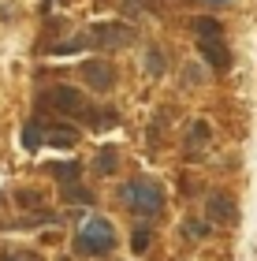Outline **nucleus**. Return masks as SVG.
<instances>
[{
	"label": "nucleus",
	"instance_id": "f257e3e1",
	"mask_svg": "<svg viewBox=\"0 0 257 261\" xmlns=\"http://www.w3.org/2000/svg\"><path fill=\"white\" fill-rule=\"evenodd\" d=\"M120 201L127 209L142 213V217H153V213H160V205H164V194H160V187H153L149 179H127L120 187Z\"/></svg>",
	"mask_w": 257,
	"mask_h": 261
},
{
	"label": "nucleus",
	"instance_id": "f03ea898",
	"mask_svg": "<svg viewBox=\"0 0 257 261\" xmlns=\"http://www.w3.org/2000/svg\"><path fill=\"white\" fill-rule=\"evenodd\" d=\"M112 246H116V228H112V220L90 217L82 228H78V239H75V250H78V254H108Z\"/></svg>",
	"mask_w": 257,
	"mask_h": 261
},
{
	"label": "nucleus",
	"instance_id": "7ed1b4c3",
	"mask_svg": "<svg viewBox=\"0 0 257 261\" xmlns=\"http://www.w3.org/2000/svg\"><path fill=\"white\" fill-rule=\"evenodd\" d=\"M86 41H93L97 49H123V45L134 41V30L123 27V22H101L86 34Z\"/></svg>",
	"mask_w": 257,
	"mask_h": 261
},
{
	"label": "nucleus",
	"instance_id": "20e7f679",
	"mask_svg": "<svg viewBox=\"0 0 257 261\" xmlns=\"http://www.w3.org/2000/svg\"><path fill=\"white\" fill-rule=\"evenodd\" d=\"M41 105H56V109L67 112V116H82L86 97H82L75 86H56V90H49V93H41Z\"/></svg>",
	"mask_w": 257,
	"mask_h": 261
},
{
	"label": "nucleus",
	"instance_id": "39448f33",
	"mask_svg": "<svg viewBox=\"0 0 257 261\" xmlns=\"http://www.w3.org/2000/svg\"><path fill=\"white\" fill-rule=\"evenodd\" d=\"M82 79H86L97 93H108V90L116 86V71H112L108 60H86V64H82Z\"/></svg>",
	"mask_w": 257,
	"mask_h": 261
},
{
	"label": "nucleus",
	"instance_id": "423d86ee",
	"mask_svg": "<svg viewBox=\"0 0 257 261\" xmlns=\"http://www.w3.org/2000/svg\"><path fill=\"white\" fill-rule=\"evenodd\" d=\"M205 217L213 220V224H231L239 213H235V201H231L227 194H213V198L205 201Z\"/></svg>",
	"mask_w": 257,
	"mask_h": 261
},
{
	"label": "nucleus",
	"instance_id": "0eeeda50",
	"mask_svg": "<svg viewBox=\"0 0 257 261\" xmlns=\"http://www.w3.org/2000/svg\"><path fill=\"white\" fill-rule=\"evenodd\" d=\"M202 56H205L216 71H227V67H231V53H227L224 38H202Z\"/></svg>",
	"mask_w": 257,
	"mask_h": 261
},
{
	"label": "nucleus",
	"instance_id": "6e6552de",
	"mask_svg": "<svg viewBox=\"0 0 257 261\" xmlns=\"http://www.w3.org/2000/svg\"><path fill=\"white\" fill-rule=\"evenodd\" d=\"M116 168H120V153H116L112 146H108V149H101L97 157H93V172H97V175H112Z\"/></svg>",
	"mask_w": 257,
	"mask_h": 261
},
{
	"label": "nucleus",
	"instance_id": "1a4fd4ad",
	"mask_svg": "<svg viewBox=\"0 0 257 261\" xmlns=\"http://www.w3.org/2000/svg\"><path fill=\"white\" fill-rule=\"evenodd\" d=\"M45 142H52V146H75V142H78V130L75 127H49V130H45Z\"/></svg>",
	"mask_w": 257,
	"mask_h": 261
},
{
	"label": "nucleus",
	"instance_id": "9d476101",
	"mask_svg": "<svg viewBox=\"0 0 257 261\" xmlns=\"http://www.w3.org/2000/svg\"><path fill=\"white\" fill-rule=\"evenodd\" d=\"M78 168H82L78 161H67V164H49V172H52L60 183H71V179H78Z\"/></svg>",
	"mask_w": 257,
	"mask_h": 261
},
{
	"label": "nucleus",
	"instance_id": "9b49d317",
	"mask_svg": "<svg viewBox=\"0 0 257 261\" xmlns=\"http://www.w3.org/2000/svg\"><path fill=\"white\" fill-rule=\"evenodd\" d=\"M164 53H160V49H149L146 53V71H149V75H153V79H160V75H164Z\"/></svg>",
	"mask_w": 257,
	"mask_h": 261
},
{
	"label": "nucleus",
	"instance_id": "f8f14e48",
	"mask_svg": "<svg viewBox=\"0 0 257 261\" xmlns=\"http://www.w3.org/2000/svg\"><path fill=\"white\" fill-rule=\"evenodd\" d=\"M45 142V127L41 123H26V130H22V146L26 149H38Z\"/></svg>",
	"mask_w": 257,
	"mask_h": 261
},
{
	"label": "nucleus",
	"instance_id": "ddd939ff",
	"mask_svg": "<svg viewBox=\"0 0 257 261\" xmlns=\"http://www.w3.org/2000/svg\"><path fill=\"white\" fill-rule=\"evenodd\" d=\"M205 142H209V123H202V120H197V123L190 127V142H186V146H190V149H202Z\"/></svg>",
	"mask_w": 257,
	"mask_h": 261
},
{
	"label": "nucleus",
	"instance_id": "4468645a",
	"mask_svg": "<svg viewBox=\"0 0 257 261\" xmlns=\"http://www.w3.org/2000/svg\"><path fill=\"white\" fill-rule=\"evenodd\" d=\"M64 198H67V201H78V205H82V201H93V194L82 191V187H78L75 179H71V183H64Z\"/></svg>",
	"mask_w": 257,
	"mask_h": 261
},
{
	"label": "nucleus",
	"instance_id": "2eb2a0df",
	"mask_svg": "<svg viewBox=\"0 0 257 261\" xmlns=\"http://www.w3.org/2000/svg\"><path fill=\"white\" fill-rule=\"evenodd\" d=\"M197 34L202 38H224V27L216 19H197Z\"/></svg>",
	"mask_w": 257,
	"mask_h": 261
},
{
	"label": "nucleus",
	"instance_id": "dca6fc26",
	"mask_svg": "<svg viewBox=\"0 0 257 261\" xmlns=\"http://www.w3.org/2000/svg\"><path fill=\"white\" fill-rule=\"evenodd\" d=\"M19 201H22V205H41V194H38V191H22Z\"/></svg>",
	"mask_w": 257,
	"mask_h": 261
},
{
	"label": "nucleus",
	"instance_id": "f3484780",
	"mask_svg": "<svg viewBox=\"0 0 257 261\" xmlns=\"http://www.w3.org/2000/svg\"><path fill=\"white\" fill-rule=\"evenodd\" d=\"M186 231H190V235H194V239H202V235H205L209 228H205V224H202V220H190V224H186Z\"/></svg>",
	"mask_w": 257,
	"mask_h": 261
},
{
	"label": "nucleus",
	"instance_id": "a211bd4d",
	"mask_svg": "<svg viewBox=\"0 0 257 261\" xmlns=\"http://www.w3.org/2000/svg\"><path fill=\"white\" fill-rule=\"evenodd\" d=\"M146 246H149V231L142 228V231L134 235V250H146Z\"/></svg>",
	"mask_w": 257,
	"mask_h": 261
},
{
	"label": "nucleus",
	"instance_id": "6ab92c4d",
	"mask_svg": "<svg viewBox=\"0 0 257 261\" xmlns=\"http://www.w3.org/2000/svg\"><path fill=\"white\" fill-rule=\"evenodd\" d=\"M186 82H190V86H197V82H202V71H197V67H186Z\"/></svg>",
	"mask_w": 257,
	"mask_h": 261
},
{
	"label": "nucleus",
	"instance_id": "aec40b11",
	"mask_svg": "<svg viewBox=\"0 0 257 261\" xmlns=\"http://www.w3.org/2000/svg\"><path fill=\"white\" fill-rule=\"evenodd\" d=\"M0 261H22V254H0Z\"/></svg>",
	"mask_w": 257,
	"mask_h": 261
},
{
	"label": "nucleus",
	"instance_id": "412c9836",
	"mask_svg": "<svg viewBox=\"0 0 257 261\" xmlns=\"http://www.w3.org/2000/svg\"><path fill=\"white\" fill-rule=\"evenodd\" d=\"M205 4H213V8H220V4H227V0H205Z\"/></svg>",
	"mask_w": 257,
	"mask_h": 261
}]
</instances>
